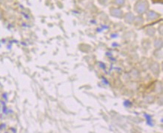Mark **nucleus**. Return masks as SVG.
I'll use <instances>...</instances> for the list:
<instances>
[{
  "instance_id": "1",
  "label": "nucleus",
  "mask_w": 163,
  "mask_h": 133,
  "mask_svg": "<svg viewBox=\"0 0 163 133\" xmlns=\"http://www.w3.org/2000/svg\"><path fill=\"white\" fill-rule=\"evenodd\" d=\"M146 8H147V3H146L145 2H138L137 4V11L139 13H142L146 10Z\"/></svg>"
},
{
  "instance_id": "2",
  "label": "nucleus",
  "mask_w": 163,
  "mask_h": 133,
  "mask_svg": "<svg viewBox=\"0 0 163 133\" xmlns=\"http://www.w3.org/2000/svg\"><path fill=\"white\" fill-rule=\"evenodd\" d=\"M123 1L124 0H117V3L119 4V5H121V4L123 3Z\"/></svg>"
},
{
  "instance_id": "3",
  "label": "nucleus",
  "mask_w": 163,
  "mask_h": 133,
  "mask_svg": "<svg viewBox=\"0 0 163 133\" xmlns=\"http://www.w3.org/2000/svg\"><path fill=\"white\" fill-rule=\"evenodd\" d=\"M154 2H162V0H153Z\"/></svg>"
}]
</instances>
